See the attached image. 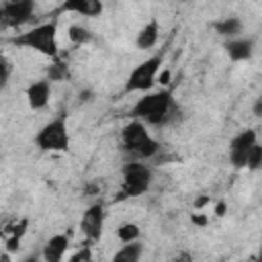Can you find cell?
Returning a JSON list of instances; mask_svg holds the SVG:
<instances>
[{"instance_id": "obj_18", "label": "cell", "mask_w": 262, "mask_h": 262, "mask_svg": "<svg viewBox=\"0 0 262 262\" xmlns=\"http://www.w3.org/2000/svg\"><path fill=\"white\" fill-rule=\"evenodd\" d=\"M139 235H141V229L137 223H121L117 227V237L123 242V244H131V242H139Z\"/></svg>"}, {"instance_id": "obj_13", "label": "cell", "mask_w": 262, "mask_h": 262, "mask_svg": "<svg viewBox=\"0 0 262 262\" xmlns=\"http://www.w3.org/2000/svg\"><path fill=\"white\" fill-rule=\"evenodd\" d=\"M61 12H76L82 16H100L104 10V4L100 0H66L59 6Z\"/></svg>"}, {"instance_id": "obj_29", "label": "cell", "mask_w": 262, "mask_h": 262, "mask_svg": "<svg viewBox=\"0 0 262 262\" xmlns=\"http://www.w3.org/2000/svg\"><path fill=\"white\" fill-rule=\"evenodd\" d=\"M23 262H39V256H37V254H31V256H27Z\"/></svg>"}, {"instance_id": "obj_16", "label": "cell", "mask_w": 262, "mask_h": 262, "mask_svg": "<svg viewBox=\"0 0 262 262\" xmlns=\"http://www.w3.org/2000/svg\"><path fill=\"white\" fill-rule=\"evenodd\" d=\"M143 254V244L141 242H131V244H123V248H119L113 256L111 262H139Z\"/></svg>"}, {"instance_id": "obj_28", "label": "cell", "mask_w": 262, "mask_h": 262, "mask_svg": "<svg viewBox=\"0 0 262 262\" xmlns=\"http://www.w3.org/2000/svg\"><path fill=\"white\" fill-rule=\"evenodd\" d=\"M80 100H82V102H90V100H92V92H90V90L80 92Z\"/></svg>"}, {"instance_id": "obj_5", "label": "cell", "mask_w": 262, "mask_h": 262, "mask_svg": "<svg viewBox=\"0 0 262 262\" xmlns=\"http://www.w3.org/2000/svg\"><path fill=\"white\" fill-rule=\"evenodd\" d=\"M35 145L41 151H55V154H63L70 149V131H68V123L66 117H55L49 123H45L37 135H35Z\"/></svg>"}, {"instance_id": "obj_9", "label": "cell", "mask_w": 262, "mask_h": 262, "mask_svg": "<svg viewBox=\"0 0 262 262\" xmlns=\"http://www.w3.org/2000/svg\"><path fill=\"white\" fill-rule=\"evenodd\" d=\"M102 227H104V207L102 203H94L82 213L80 229L88 242H98L102 235Z\"/></svg>"}, {"instance_id": "obj_1", "label": "cell", "mask_w": 262, "mask_h": 262, "mask_svg": "<svg viewBox=\"0 0 262 262\" xmlns=\"http://www.w3.org/2000/svg\"><path fill=\"white\" fill-rule=\"evenodd\" d=\"M131 115L135 121H139L143 125L164 127V125L176 123L182 117V108L174 100L172 92L162 88L158 92H149V94L141 96L135 102V106L131 108Z\"/></svg>"}, {"instance_id": "obj_6", "label": "cell", "mask_w": 262, "mask_h": 262, "mask_svg": "<svg viewBox=\"0 0 262 262\" xmlns=\"http://www.w3.org/2000/svg\"><path fill=\"white\" fill-rule=\"evenodd\" d=\"M162 55H151L147 59H143L139 66H135L125 82V92H147L158 78V72L162 68Z\"/></svg>"}, {"instance_id": "obj_25", "label": "cell", "mask_w": 262, "mask_h": 262, "mask_svg": "<svg viewBox=\"0 0 262 262\" xmlns=\"http://www.w3.org/2000/svg\"><path fill=\"white\" fill-rule=\"evenodd\" d=\"M225 209H227L225 201H219V203L215 205V215H217V217H223V215H225Z\"/></svg>"}, {"instance_id": "obj_26", "label": "cell", "mask_w": 262, "mask_h": 262, "mask_svg": "<svg viewBox=\"0 0 262 262\" xmlns=\"http://www.w3.org/2000/svg\"><path fill=\"white\" fill-rule=\"evenodd\" d=\"M254 115L256 117H262V98H256V102H254Z\"/></svg>"}, {"instance_id": "obj_19", "label": "cell", "mask_w": 262, "mask_h": 262, "mask_svg": "<svg viewBox=\"0 0 262 262\" xmlns=\"http://www.w3.org/2000/svg\"><path fill=\"white\" fill-rule=\"evenodd\" d=\"M68 76H70L68 63H63V61H55L53 66L47 68V80H49V84L51 82H63Z\"/></svg>"}, {"instance_id": "obj_7", "label": "cell", "mask_w": 262, "mask_h": 262, "mask_svg": "<svg viewBox=\"0 0 262 262\" xmlns=\"http://www.w3.org/2000/svg\"><path fill=\"white\" fill-rule=\"evenodd\" d=\"M35 12L33 0H8L0 2V29H14L31 20Z\"/></svg>"}, {"instance_id": "obj_4", "label": "cell", "mask_w": 262, "mask_h": 262, "mask_svg": "<svg viewBox=\"0 0 262 262\" xmlns=\"http://www.w3.org/2000/svg\"><path fill=\"white\" fill-rule=\"evenodd\" d=\"M123 180H121V190L117 192L115 201H125V199H135L141 196L149 190L151 186V168L141 162H127L123 166Z\"/></svg>"}, {"instance_id": "obj_3", "label": "cell", "mask_w": 262, "mask_h": 262, "mask_svg": "<svg viewBox=\"0 0 262 262\" xmlns=\"http://www.w3.org/2000/svg\"><path fill=\"white\" fill-rule=\"evenodd\" d=\"M123 149L137 158H154L160 151V143L149 135L147 127L139 121H131L121 129Z\"/></svg>"}, {"instance_id": "obj_27", "label": "cell", "mask_w": 262, "mask_h": 262, "mask_svg": "<svg viewBox=\"0 0 262 262\" xmlns=\"http://www.w3.org/2000/svg\"><path fill=\"white\" fill-rule=\"evenodd\" d=\"M192 223H196V225H207V217H205V215H192Z\"/></svg>"}, {"instance_id": "obj_23", "label": "cell", "mask_w": 262, "mask_h": 262, "mask_svg": "<svg viewBox=\"0 0 262 262\" xmlns=\"http://www.w3.org/2000/svg\"><path fill=\"white\" fill-rule=\"evenodd\" d=\"M98 192H100L98 182H88V184L84 186V194H86V196H92V194H98Z\"/></svg>"}, {"instance_id": "obj_22", "label": "cell", "mask_w": 262, "mask_h": 262, "mask_svg": "<svg viewBox=\"0 0 262 262\" xmlns=\"http://www.w3.org/2000/svg\"><path fill=\"white\" fill-rule=\"evenodd\" d=\"M170 80H172V72H170V70L158 72V78H156V82H160L162 86H166V84H170Z\"/></svg>"}, {"instance_id": "obj_31", "label": "cell", "mask_w": 262, "mask_h": 262, "mask_svg": "<svg viewBox=\"0 0 262 262\" xmlns=\"http://www.w3.org/2000/svg\"><path fill=\"white\" fill-rule=\"evenodd\" d=\"M0 262H10V258H8V252H6V254H2V256H0Z\"/></svg>"}, {"instance_id": "obj_21", "label": "cell", "mask_w": 262, "mask_h": 262, "mask_svg": "<svg viewBox=\"0 0 262 262\" xmlns=\"http://www.w3.org/2000/svg\"><path fill=\"white\" fill-rule=\"evenodd\" d=\"M10 74H12V63L0 53V90L6 88V84L10 80Z\"/></svg>"}, {"instance_id": "obj_14", "label": "cell", "mask_w": 262, "mask_h": 262, "mask_svg": "<svg viewBox=\"0 0 262 262\" xmlns=\"http://www.w3.org/2000/svg\"><path fill=\"white\" fill-rule=\"evenodd\" d=\"M158 39H160V25H158L156 18H151V20H147V23L139 29L137 39H135V45H137L139 49H151V47L158 43Z\"/></svg>"}, {"instance_id": "obj_12", "label": "cell", "mask_w": 262, "mask_h": 262, "mask_svg": "<svg viewBox=\"0 0 262 262\" xmlns=\"http://www.w3.org/2000/svg\"><path fill=\"white\" fill-rule=\"evenodd\" d=\"M68 246H70V237H68L66 233H55V235H51V237L45 242L43 250H41L43 262H61V258H63V254H66V250H68Z\"/></svg>"}, {"instance_id": "obj_11", "label": "cell", "mask_w": 262, "mask_h": 262, "mask_svg": "<svg viewBox=\"0 0 262 262\" xmlns=\"http://www.w3.org/2000/svg\"><path fill=\"white\" fill-rule=\"evenodd\" d=\"M225 53L231 61H248L254 55V39L252 37H235L225 41Z\"/></svg>"}, {"instance_id": "obj_24", "label": "cell", "mask_w": 262, "mask_h": 262, "mask_svg": "<svg viewBox=\"0 0 262 262\" xmlns=\"http://www.w3.org/2000/svg\"><path fill=\"white\" fill-rule=\"evenodd\" d=\"M174 262H192V254H190V252H180V254L174 258Z\"/></svg>"}, {"instance_id": "obj_20", "label": "cell", "mask_w": 262, "mask_h": 262, "mask_svg": "<svg viewBox=\"0 0 262 262\" xmlns=\"http://www.w3.org/2000/svg\"><path fill=\"white\" fill-rule=\"evenodd\" d=\"M262 166V145L260 143H254L252 149L248 151V158H246V168H250L252 172L260 170Z\"/></svg>"}, {"instance_id": "obj_8", "label": "cell", "mask_w": 262, "mask_h": 262, "mask_svg": "<svg viewBox=\"0 0 262 262\" xmlns=\"http://www.w3.org/2000/svg\"><path fill=\"white\" fill-rule=\"evenodd\" d=\"M254 143H258L256 129H244L233 135V139L229 141V162L233 164V168H246V158Z\"/></svg>"}, {"instance_id": "obj_2", "label": "cell", "mask_w": 262, "mask_h": 262, "mask_svg": "<svg viewBox=\"0 0 262 262\" xmlns=\"http://www.w3.org/2000/svg\"><path fill=\"white\" fill-rule=\"evenodd\" d=\"M12 43L25 49H33L47 57H57V18L41 23L25 33L12 37Z\"/></svg>"}, {"instance_id": "obj_30", "label": "cell", "mask_w": 262, "mask_h": 262, "mask_svg": "<svg viewBox=\"0 0 262 262\" xmlns=\"http://www.w3.org/2000/svg\"><path fill=\"white\" fill-rule=\"evenodd\" d=\"M207 201H209V199H207V196H201V199H199V201H196V203H194V205H196V209H199V207H203V205H205V203H207Z\"/></svg>"}, {"instance_id": "obj_15", "label": "cell", "mask_w": 262, "mask_h": 262, "mask_svg": "<svg viewBox=\"0 0 262 262\" xmlns=\"http://www.w3.org/2000/svg\"><path fill=\"white\" fill-rule=\"evenodd\" d=\"M213 29H215L217 35H221V37H225V39L229 41V39H235V37L242 35L244 23H242L237 16H225V18H221V20H215V23H213Z\"/></svg>"}, {"instance_id": "obj_17", "label": "cell", "mask_w": 262, "mask_h": 262, "mask_svg": "<svg viewBox=\"0 0 262 262\" xmlns=\"http://www.w3.org/2000/svg\"><path fill=\"white\" fill-rule=\"evenodd\" d=\"M68 39L74 43V45H86L92 41V31L84 25H70L68 29Z\"/></svg>"}, {"instance_id": "obj_10", "label": "cell", "mask_w": 262, "mask_h": 262, "mask_svg": "<svg viewBox=\"0 0 262 262\" xmlns=\"http://www.w3.org/2000/svg\"><path fill=\"white\" fill-rule=\"evenodd\" d=\"M49 98H51V84H49L47 78L29 84V88H27V102H29V106L33 111L45 108L47 102H49Z\"/></svg>"}]
</instances>
